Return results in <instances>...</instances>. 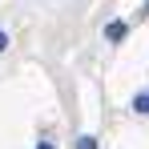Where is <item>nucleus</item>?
Returning <instances> with one entry per match:
<instances>
[{
	"instance_id": "nucleus-2",
	"label": "nucleus",
	"mask_w": 149,
	"mask_h": 149,
	"mask_svg": "<svg viewBox=\"0 0 149 149\" xmlns=\"http://www.w3.org/2000/svg\"><path fill=\"white\" fill-rule=\"evenodd\" d=\"M133 109H137V113H149V93H137V97H133Z\"/></svg>"
},
{
	"instance_id": "nucleus-4",
	"label": "nucleus",
	"mask_w": 149,
	"mask_h": 149,
	"mask_svg": "<svg viewBox=\"0 0 149 149\" xmlns=\"http://www.w3.org/2000/svg\"><path fill=\"white\" fill-rule=\"evenodd\" d=\"M4 49H8V32H0V52H4Z\"/></svg>"
},
{
	"instance_id": "nucleus-5",
	"label": "nucleus",
	"mask_w": 149,
	"mask_h": 149,
	"mask_svg": "<svg viewBox=\"0 0 149 149\" xmlns=\"http://www.w3.org/2000/svg\"><path fill=\"white\" fill-rule=\"evenodd\" d=\"M36 149H52V141H40V145H36Z\"/></svg>"
},
{
	"instance_id": "nucleus-3",
	"label": "nucleus",
	"mask_w": 149,
	"mask_h": 149,
	"mask_svg": "<svg viewBox=\"0 0 149 149\" xmlns=\"http://www.w3.org/2000/svg\"><path fill=\"white\" fill-rule=\"evenodd\" d=\"M77 149H97V137H89V133H85V137H77Z\"/></svg>"
},
{
	"instance_id": "nucleus-1",
	"label": "nucleus",
	"mask_w": 149,
	"mask_h": 149,
	"mask_svg": "<svg viewBox=\"0 0 149 149\" xmlns=\"http://www.w3.org/2000/svg\"><path fill=\"white\" fill-rule=\"evenodd\" d=\"M125 32H129V28H125V20H113V24H105V36H109V40H125Z\"/></svg>"
}]
</instances>
